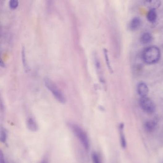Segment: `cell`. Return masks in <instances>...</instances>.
<instances>
[{"label": "cell", "instance_id": "obj_1", "mask_svg": "<svg viewBox=\"0 0 163 163\" xmlns=\"http://www.w3.org/2000/svg\"><path fill=\"white\" fill-rule=\"evenodd\" d=\"M161 52L157 47L151 46L144 49L142 54L143 60L149 65L156 64L160 60Z\"/></svg>", "mask_w": 163, "mask_h": 163}, {"label": "cell", "instance_id": "obj_2", "mask_svg": "<svg viewBox=\"0 0 163 163\" xmlns=\"http://www.w3.org/2000/svg\"><path fill=\"white\" fill-rule=\"evenodd\" d=\"M69 126L74 135L78 138L84 149L86 151H89L90 147V143L87 133L83 130V129L79 125L74 123H69Z\"/></svg>", "mask_w": 163, "mask_h": 163}, {"label": "cell", "instance_id": "obj_3", "mask_svg": "<svg viewBox=\"0 0 163 163\" xmlns=\"http://www.w3.org/2000/svg\"><path fill=\"white\" fill-rule=\"evenodd\" d=\"M44 85L49 91L51 92L54 97L55 98L58 102L62 104L65 103L66 101L65 97L62 93L59 90L58 87L55 83L48 78H46L44 81Z\"/></svg>", "mask_w": 163, "mask_h": 163}, {"label": "cell", "instance_id": "obj_4", "mask_svg": "<svg viewBox=\"0 0 163 163\" xmlns=\"http://www.w3.org/2000/svg\"><path fill=\"white\" fill-rule=\"evenodd\" d=\"M139 105L144 112L148 113H153L156 110L155 103L147 97H141L139 99Z\"/></svg>", "mask_w": 163, "mask_h": 163}, {"label": "cell", "instance_id": "obj_5", "mask_svg": "<svg viewBox=\"0 0 163 163\" xmlns=\"http://www.w3.org/2000/svg\"><path fill=\"white\" fill-rule=\"evenodd\" d=\"M137 90L138 93L141 97H147L149 92L148 86L144 82H140L138 84Z\"/></svg>", "mask_w": 163, "mask_h": 163}, {"label": "cell", "instance_id": "obj_6", "mask_svg": "<svg viewBox=\"0 0 163 163\" xmlns=\"http://www.w3.org/2000/svg\"><path fill=\"white\" fill-rule=\"evenodd\" d=\"M157 123L158 119L157 117L154 118L152 119L148 120L145 122L144 128L148 132H152L156 128Z\"/></svg>", "mask_w": 163, "mask_h": 163}, {"label": "cell", "instance_id": "obj_7", "mask_svg": "<svg viewBox=\"0 0 163 163\" xmlns=\"http://www.w3.org/2000/svg\"><path fill=\"white\" fill-rule=\"evenodd\" d=\"M160 0H145L144 4L145 6L150 10H156L161 6Z\"/></svg>", "mask_w": 163, "mask_h": 163}, {"label": "cell", "instance_id": "obj_8", "mask_svg": "<svg viewBox=\"0 0 163 163\" xmlns=\"http://www.w3.org/2000/svg\"><path fill=\"white\" fill-rule=\"evenodd\" d=\"M123 129H124V125L123 123H121L119 125L120 144H121L122 148L123 149H125L127 146V143H126V138H125V135H124Z\"/></svg>", "mask_w": 163, "mask_h": 163}, {"label": "cell", "instance_id": "obj_9", "mask_svg": "<svg viewBox=\"0 0 163 163\" xmlns=\"http://www.w3.org/2000/svg\"><path fill=\"white\" fill-rule=\"evenodd\" d=\"M94 59L95 65L97 72L98 74V78H99L101 82H104V78L103 76L101 63H100V61L98 59L97 55L95 54L94 55Z\"/></svg>", "mask_w": 163, "mask_h": 163}, {"label": "cell", "instance_id": "obj_10", "mask_svg": "<svg viewBox=\"0 0 163 163\" xmlns=\"http://www.w3.org/2000/svg\"><path fill=\"white\" fill-rule=\"evenodd\" d=\"M141 25V21L140 18L135 17L131 21L129 25V29L131 31H134L137 30Z\"/></svg>", "mask_w": 163, "mask_h": 163}, {"label": "cell", "instance_id": "obj_11", "mask_svg": "<svg viewBox=\"0 0 163 163\" xmlns=\"http://www.w3.org/2000/svg\"><path fill=\"white\" fill-rule=\"evenodd\" d=\"M27 125L28 128L31 131L36 132L38 130V125L36 121L34 118L30 117L28 119L27 121Z\"/></svg>", "mask_w": 163, "mask_h": 163}, {"label": "cell", "instance_id": "obj_12", "mask_svg": "<svg viewBox=\"0 0 163 163\" xmlns=\"http://www.w3.org/2000/svg\"><path fill=\"white\" fill-rule=\"evenodd\" d=\"M153 41V36L149 33H144L142 34L140 38V42L143 45H147L152 42Z\"/></svg>", "mask_w": 163, "mask_h": 163}, {"label": "cell", "instance_id": "obj_13", "mask_svg": "<svg viewBox=\"0 0 163 163\" xmlns=\"http://www.w3.org/2000/svg\"><path fill=\"white\" fill-rule=\"evenodd\" d=\"M147 18L149 22L151 23L155 22L157 18V14L156 10H150L147 14Z\"/></svg>", "mask_w": 163, "mask_h": 163}, {"label": "cell", "instance_id": "obj_14", "mask_svg": "<svg viewBox=\"0 0 163 163\" xmlns=\"http://www.w3.org/2000/svg\"><path fill=\"white\" fill-rule=\"evenodd\" d=\"M22 61L23 65L24 70L26 72H27L28 69V66L27 65V60H26V51L23 47L22 49Z\"/></svg>", "mask_w": 163, "mask_h": 163}, {"label": "cell", "instance_id": "obj_15", "mask_svg": "<svg viewBox=\"0 0 163 163\" xmlns=\"http://www.w3.org/2000/svg\"><path fill=\"white\" fill-rule=\"evenodd\" d=\"M0 140L2 143H6L7 140V132L6 129L2 127L0 130Z\"/></svg>", "mask_w": 163, "mask_h": 163}, {"label": "cell", "instance_id": "obj_16", "mask_svg": "<svg viewBox=\"0 0 163 163\" xmlns=\"http://www.w3.org/2000/svg\"><path fill=\"white\" fill-rule=\"evenodd\" d=\"M104 54L106 65H107V67H108V69L109 70L111 73H112V68H111V66L109 56H108V51L106 49H104Z\"/></svg>", "mask_w": 163, "mask_h": 163}, {"label": "cell", "instance_id": "obj_17", "mask_svg": "<svg viewBox=\"0 0 163 163\" xmlns=\"http://www.w3.org/2000/svg\"><path fill=\"white\" fill-rule=\"evenodd\" d=\"M18 0H10L9 2V6L12 9H15L18 6Z\"/></svg>", "mask_w": 163, "mask_h": 163}, {"label": "cell", "instance_id": "obj_18", "mask_svg": "<svg viewBox=\"0 0 163 163\" xmlns=\"http://www.w3.org/2000/svg\"><path fill=\"white\" fill-rule=\"evenodd\" d=\"M92 161L93 163H102L100 157L96 153H93L92 155Z\"/></svg>", "mask_w": 163, "mask_h": 163}, {"label": "cell", "instance_id": "obj_19", "mask_svg": "<svg viewBox=\"0 0 163 163\" xmlns=\"http://www.w3.org/2000/svg\"><path fill=\"white\" fill-rule=\"evenodd\" d=\"M0 163H6L4 155L1 150L0 151Z\"/></svg>", "mask_w": 163, "mask_h": 163}, {"label": "cell", "instance_id": "obj_20", "mask_svg": "<svg viewBox=\"0 0 163 163\" xmlns=\"http://www.w3.org/2000/svg\"><path fill=\"white\" fill-rule=\"evenodd\" d=\"M47 6H48V8L50 10L51 7L52 6V2H53V0H47Z\"/></svg>", "mask_w": 163, "mask_h": 163}, {"label": "cell", "instance_id": "obj_21", "mask_svg": "<svg viewBox=\"0 0 163 163\" xmlns=\"http://www.w3.org/2000/svg\"><path fill=\"white\" fill-rule=\"evenodd\" d=\"M41 163H48V160L47 159H44L43 160V161H42Z\"/></svg>", "mask_w": 163, "mask_h": 163}]
</instances>
